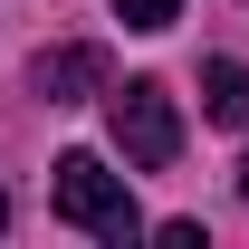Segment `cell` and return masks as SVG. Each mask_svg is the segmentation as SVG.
<instances>
[{
  "label": "cell",
  "instance_id": "6da1fadb",
  "mask_svg": "<svg viewBox=\"0 0 249 249\" xmlns=\"http://www.w3.org/2000/svg\"><path fill=\"white\" fill-rule=\"evenodd\" d=\"M58 220H77L87 240L124 249V240H144V211H134V192H124V173H106L96 154H58Z\"/></svg>",
  "mask_w": 249,
  "mask_h": 249
},
{
  "label": "cell",
  "instance_id": "7a4b0ae2",
  "mask_svg": "<svg viewBox=\"0 0 249 249\" xmlns=\"http://www.w3.org/2000/svg\"><path fill=\"white\" fill-rule=\"evenodd\" d=\"M106 134H115V154L134 163V173H163V163L182 154V106H173V87H154V77L106 87Z\"/></svg>",
  "mask_w": 249,
  "mask_h": 249
},
{
  "label": "cell",
  "instance_id": "3957f363",
  "mask_svg": "<svg viewBox=\"0 0 249 249\" xmlns=\"http://www.w3.org/2000/svg\"><path fill=\"white\" fill-rule=\"evenodd\" d=\"M29 87L48 106H77V96H106V48H38Z\"/></svg>",
  "mask_w": 249,
  "mask_h": 249
},
{
  "label": "cell",
  "instance_id": "277c9868",
  "mask_svg": "<svg viewBox=\"0 0 249 249\" xmlns=\"http://www.w3.org/2000/svg\"><path fill=\"white\" fill-rule=\"evenodd\" d=\"M201 115H211V124H249V67L240 58H211V67H201Z\"/></svg>",
  "mask_w": 249,
  "mask_h": 249
},
{
  "label": "cell",
  "instance_id": "5b68a950",
  "mask_svg": "<svg viewBox=\"0 0 249 249\" xmlns=\"http://www.w3.org/2000/svg\"><path fill=\"white\" fill-rule=\"evenodd\" d=\"M115 19L154 38V29H173V19H182V0H115Z\"/></svg>",
  "mask_w": 249,
  "mask_h": 249
},
{
  "label": "cell",
  "instance_id": "8992f818",
  "mask_svg": "<svg viewBox=\"0 0 249 249\" xmlns=\"http://www.w3.org/2000/svg\"><path fill=\"white\" fill-rule=\"evenodd\" d=\"M240 201H249V163H240Z\"/></svg>",
  "mask_w": 249,
  "mask_h": 249
},
{
  "label": "cell",
  "instance_id": "52a82bcc",
  "mask_svg": "<svg viewBox=\"0 0 249 249\" xmlns=\"http://www.w3.org/2000/svg\"><path fill=\"white\" fill-rule=\"evenodd\" d=\"M0 230H10V201H0Z\"/></svg>",
  "mask_w": 249,
  "mask_h": 249
}]
</instances>
